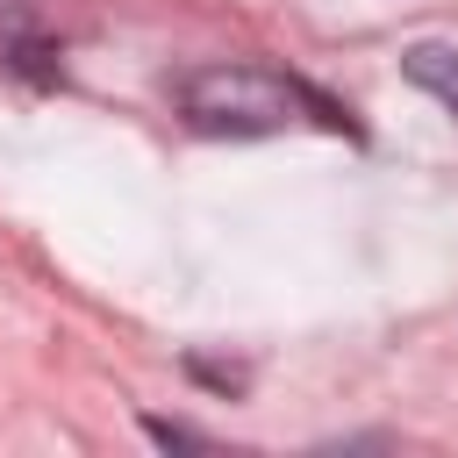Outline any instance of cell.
<instances>
[{
    "mask_svg": "<svg viewBox=\"0 0 458 458\" xmlns=\"http://www.w3.org/2000/svg\"><path fill=\"white\" fill-rule=\"evenodd\" d=\"M301 86L265 64H200L179 79V114L200 136H272L301 114Z\"/></svg>",
    "mask_w": 458,
    "mask_h": 458,
    "instance_id": "6da1fadb",
    "label": "cell"
},
{
    "mask_svg": "<svg viewBox=\"0 0 458 458\" xmlns=\"http://www.w3.org/2000/svg\"><path fill=\"white\" fill-rule=\"evenodd\" d=\"M401 72L458 114V50H451V43H408V50H401Z\"/></svg>",
    "mask_w": 458,
    "mask_h": 458,
    "instance_id": "7a4b0ae2",
    "label": "cell"
}]
</instances>
